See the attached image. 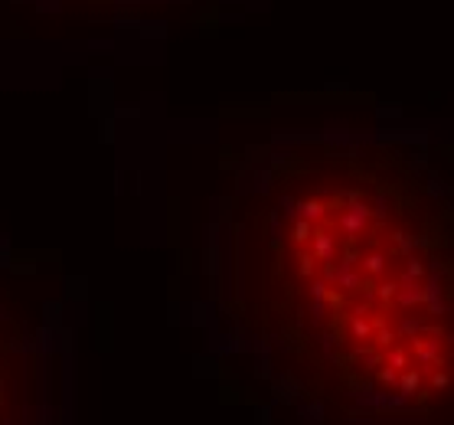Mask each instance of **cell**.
<instances>
[{
  "instance_id": "1",
  "label": "cell",
  "mask_w": 454,
  "mask_h": 425,
  "mask_svg": "<svg viewBox=\"0 0 454 425\" xmlns=\"http://www.w3.org/2000/svg\"><path fill=\"white\" fill-rule=\"evenodd\" d=\"M393 154L298 161L269 209L285 314L347 374L395 390L444 386L451 363L448 223Z\"/></svg>"
},
{
  "instance_id": "2",
  "label": "cell",
  "mask_w": 454,
  "mask_h": 425,
  "mask_svg": "<svg viewBox=\"0 0 454 425\" xmlns=\"http://www.w3.org/2000/svg\"><path fill=\"white\" fill-rule=\"evenodd\" d=\"M66 4H79V7L105 11V7H141V4H164V0H66Z\"/></svg>"
}]
</instances>
